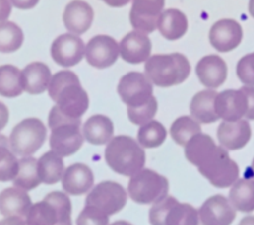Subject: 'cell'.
Here are the masks:
<instances>
[{"instance_id": "ab89813d", "label": "cell", "mask_w": 254, "mask_h": 225, "mask_svg": "<svg viewBox=\"0 0 254 225\" xmlns=\"http://www.w3.org/2000/svg\"><path fill=\"white\" fill-rule=\"evenodd\" d=\"M12 4L9 0H0V21L7 20L11 16Z\"/></svg>"}, {"instance_id": "1f68e13d", "label": "cell", "mask_w": 254, "mask_h": 225, "mask_svg": "<svg viewBox=\"0 0 254 225\" xmlns=\"http://www.w3.org/2000/svg\"><path fill=\"white\" fill-rule=\"evenodd\" d=\"M19 171V160L12 151L9 138L0 134V182L13 180Z\"/></svg>"}, {"instance_id": "3957f363", "label": "cell", "mask_w": 254, "mask_h": 225, "mask_svg": "<svg viewBox=\"0 0 254 225\" xmlns=\"http://www.w3.org/2000/svg\"><path fill=\"white\" fill-rule=\"evenodd\" d=\"M48 125L52 130L49 146L63 158L75 154L82 147L85 138L81 130V118L64 114L56 105L49 111Z\"/></svg>"}, {"instance_id": "4fadbf2b", "label": "cell", "mask_w": 254, "mask_h": 225, "mask_svg": "<svg viewBox=\"0 0 254 225\" xmlns=\"http://www.w3.org/2000/svg\"><path fill=\"white\" fill-rule=\"evenodd\" d=\"M119 44L111 36H94L86 44L85 57L91 67L105 69L117 63L119 57Z\"/></svg>"}, {"instance_id": "7dc6e473", "label": "cell", "mask_w": 254, "mask_h": 225, "mask_svg": "<svg viewBox=\"0 0 254 225\" xmlns=\"http://www.w3.org/2000/svg\"><path fill=\"white\" fill-rule=\"evenodd\" d=\"M111 225H132V224H130V223L125 222V220H119V222L113 223V224H111Z\"/></svg>"}, {"instance_id": "30bf717a", "label": "cell", "mask_w": 254, "mask_h": 225, "mask_svg": "<svg viewBox=\"0 0 254 225\" xmlns=\"http://www.w3.org/2000/svg\"><path fill=\"white\" fill-rule=\"evenodd\" d=\"M86 206H93L111 216L121 212L127 203V192L119 183L106 180L101 182L86 198Z\"/></svg>"}, {"instance_id": "2e32d148", "label": "cell", "mask_w": 254, "mask_h": 225, "mask_svg": "<svg viewBox=\"0 0 254 225\" xmlns=\"http://www.w3.org/2000/svg\"><path fill=\"white\" fill-rule=\"evenodd\" d=\"M242 36V27L236 20L222 19L216 21L210 28L209 41L216 51L226 53L241 44Z\"/></svg>"}, {"instance_id": "44dd1931", "label": "cell", "mask_w": 254, "mask_h": 225, "mask_svg": "<svg viewBox=\"0 0 254 225\" xmlns=\"http://www.w3.org/2000/svg\"><path fill=\"white\" fill-rule=\"evenodd\" d=\"M196 75L206 89H217L225 82L228 67L220 56L208 55L197 63Z\"/></svg>"}, {"instance_id": "f35d334b", "label": "cell", "mask_w": 254, "mask_h": 225, "mask_svg": "<svg viewBox=\"0 0 254 225\" xmlns=\"http://www.w3.org/2000/svg\"><path fill=\"white\" fill-rule=\"evenodd\" d=\"M241 90L244 91V94L248 98V111H246L245 118L254 121V86L245 85V86L241 87Z\"/></svg>"}, {"instance_id": "d6a6232c", "label": "cell", "mask_w": 254, "mask_h": 225, "mask_svg": "<svg viewBox=\"0 0 254 225\" xmlns=\"http://www.w3.org/2000/svg\"><path fill=\"white\" fill-rule=\"evenodd\" d=\"M198 133H201V125L192 115L190 117L184 115V117L175 119L170 129L171 137L180 146H186L190 138H193Z\"/></svg>"}, {"instance_id": "f6af8a7d", "label": "cell", "mask_w": 254, "mask_h": 225, "mask_svg": "<svg viewBox=\"0 0 254 225\" xmlns=\"http://www.w3.org/2000/svg\"><path fill=\"white\" fill-rule=\"evenodd\" d=\"M238 225H254V216H246L242 219Z\"/></svg>"}, {"instance_id": "5bb4252c", "label": "cell", "mask_w": 254, "mask_h": 225, "mask_svg": "<svg viewBox=\"0 0 254 225\" xmlns=\"http://www.w3.org/2000/svg\"><path fill=\"white\" fill-rule=\"evenodd\" d=\"M166 0H132L130 23L135 31L152 33L158 28Z\"/></svg>"}, {"instance_id": "7402d4cb", "label": "cell", "mask_w": 254, "mask_h": 225, "mask_svg": "<svg viewBox=\"0 0 254 225\" xmlns=\"http://www.w3.org/2000/svg\"><path fill=\"white\" fill-rule=\"evenodd\" d=\"M61 182L66 194L79 196L93 188L94 175L89 166L83 163H74L65 170Z\"/></svg>"}, {"instance_id": "9c48e42d", "label": "cell", "mask_w": 254, "mask_h": 225, "mask_svg": "<svg viewBox=\"0 0 254 225\" xmlns=\"http://www.w3.org/2000/svg\"><path fill=\"white\" fill-rule=\"evenodd\" d=\"M148 219L151 225H198V211L190 204L166 196L152 206Z\"/></svg>"}, {"instance_id": "e0dca14e", "label": "cell", "mask_w": 254, "mask_h": 225, "mask_svg": "<svg viewBox=\"0 0 254 225\" xmlns=\"http://www.w3.org/2000/svg\"><path fill=\"white\" fill-rule=\"evenodd\" d=\"M152 44L147 33L132 31L119 43V55L128 64H142L150 59Z\"/></svg>"}, {"instance_id": "4316f807", "label": "cell", "mask_w": 254, "mask_h": 225, "mask_svg": "<svg viewBox=\"0 0 254 225\" xmlns=\"http://www.w3.org/2000/svg\"><path fill=\"white\" fill-rule=\"evenodd\" d=\"M158 29L164 39L179 40L187 33L188 29V19L187 16L179 9L168 8L162 12L158 20Z\"/></svg>"}, {"instance_id": "52a82bcc", "label": "cell", "mask_w": 254, "mask_h": 225, "mask_svg": "<svg viewBox=\"0 0 254 225\" xmlns=\"http://www.w3.org/2000/svg\"><path fill=\"white\" fill-rule=\"evenodd\" d=\"M170 183L166 176L142 168L128 182V196L138 204H155L168 196Z\"/></svg>"}, {"instance_id": "ba28073f", "label": "cell", "mask_w": 254, "mask_h": 225, "mask_svg": "<svg viewBox=\"0 0 254 225\" xmlns=\"http://www.w3.org/2000/svg\"><path fill=\"white\" fill-rule=\"evenodd\" d=\"M47 127L39 118H25L16 125L9 135L12 151L20 156H32L43 147Z\"/></svg>"}, {"instance_id": "d6986e66", "label": "cell", "mask_w": 254, "mask_h": 225, "mask_svg": "<svg viewBox=\"0 0 254 225\" xmlns=\"http://www.w3.org/2000/svg\"><path fill=\"white\" fill-rule=\"evenodd\" d=\"M252 137V129L248 121H224L217 129L218 142L224 149L230 151L241 150L248 145Z\"/></svg>"}, {"instance_id": "e575fe53", "label": "cell", "mask_w": 254, "mask_h": 225, "mask_svg": "<svg viewBox=\"0 0 254 225\" xmlns=\"http://www.w3.org/2000/svg\"><path fill=\"white\" fill-rule=\"evenodd\" d=\"M167 138L166 127L159 121H150L140 126L138 131V142L143 149H156Z\"/></svg>"}, {"instance_id": "c3c4849f", "label": "cell", "mask_w": 254, "mask_h": 225, "mask_svg": "<svg viewBox=\"0 0 254 225\" xmlns=\"http://www.w3.org/2000/svg\"><path fill=\"white\" fill-rule=\"evenodd\" d=\"M252 170H253V174H254V159H253V162H252Z\"/></svg>"}, {"instance_id": "bcb514c9", "label": "cell", "mask_w": 254, "mask_h": 225, "mask_svg": "<svg viewBox=\"0 0 254 225\" xmlns=\"http://www.w3.org/2000/svg\"><path fill=\"white\" fill-rule=\"evenodd\" d=\"M249 13L254 19V0H249Z\"/></svg>"}, {"instance_id": "484cf974", "label": "cell", "mask_w": 254, "mask_h": 225, "mask_svg": "<svg viewBox=\"0 0 254 225\" xmlns=\"http://www.w3.org/2000/svg\"><path fill=\"white\" fill-rule=\"evenodd\" d=\"M82 134L85 141L91 145L101 146L110 142L114 134V125L106 115H91L82 126Z\"/></svg>"}, {"instance_id": "b9f144b4", "label": "cell", "mask_w": 254, "mask_h": 225, "mask_svg": "<svg viewBox=\"0 0 254 225\" xmlns=\"http://www.w3.org/2000/svg\"><path fill=\"white\" fill-rule=\"evenodd\" d=\"M8 119H9V111L8 107L3 102H0V131L7 126Z\"/></svg>"}, {"instance_id": "83f0119b", "label": "cell", "mask_w": 254, "mask_h": 225, "mask_svg": "<svg viewBox=\"0 0 254 225\" xmlns=\"http://www.w3.org/2000/svg\"><path fill=\"white\" fill-rule=\"evenodd\" d=\"M37 168L41 182L45 184H56L59 183L65 172V164L61 155L53 150L48 151L37 159Z\"/></svg>"}, {"instance_id": "60d3db41", "label": "cell", "mask_w": 254, "mask_h": 225, "mask_svg": "<svg viewBox=\"0 0 254 225\" xmlns=\"http://www.w3.org/2000/svg\"><path fill=\"white\" fill-rule=\"evenodd\" d=\"M13 7L19 9H31L35 5H37L40 0H9Z\"/></svg>"}, {"instance_id": "4dcf8cb0", "label": "cell", "mask_w": 254, "mask_h": 225, "mask_svg": "<svg viewBox=\"0 0 254 225\" xmlns=\"http://www.w3.org/2000/svg\"><path fill=\"white\" fill-rule=\"evenodd\" d=\"M41 179L37 168V159L33 156H23L19 160V171L16 178L13 179L15 187H19L21 190L31 191L40 186Z\"/></svg>"}, {"instance_id": "9a60e30c", "label": "cell", "mask_w": 254, "mask_h": 225, "mask_svg": "<svg viewBox=\"0 0 254 225\" xmlns=\"http://www.w3.org/2000/svg\"><path fill=\"white\" fill-rule=\"evenodd\" d=\"M236 219V208L222 195L210 196L198 210V225H230Z\"/></svg>"}, {"instance_id": "d4e9b609", "label": "cell", "mask_w": 254, "mask_h": 225, "mask_svg": "<svg viewBox=\"0 0 254 225\" xmlns=\"http://www.w3.org/2000/svg\"><path fill=\"white\" fill-rule=\"evenodd\" d=\"M52 73L47 64L31 63L23 69V86L28 94H41L48 90Z\"/></svg>"}, {"instance_id": "ffe728a7", "label": "cell", "mask_w": 254, "mask_h": 225, "mask_svg": "<svg viewBox=\"0 0 254 225\" xmlns=\"http://www.w3.org/2000/svg\"><path fill=\"white\" fill-rule=\"evenodd\" d=\"M94 19V11L89 3L83 0H73L66 4L64 9V25L74 35H82L91 27Z\"/></svg>"}, {"instance_id": "7a4b0ae2", "label": "cell", "mask_w": 254, "mask_h": 225, "mask_svg": "<svg viewBox=\"0 0 254 225\" xmlns=\"http://www.w3.org/2000/svg\"><path fill=\"white\" fill-rule=\"evenodd\" d=\"M48 93L64 114L81 118L87 111L89 97L73 72L61 71L52 75Z\"/></svg>"}, {"instance_id": "f546056e", "label": "cell", "mask_w": 254, "mask_h": 225, "mask_svg": "<svg viewBox=\"0 0 254 225\" xmlns=\"http://www.w3.org/2000/svg\"><path fill=\"white\" fill-rule=\"evenodd\" d=\"M23 91V72L15 65H0V95L15 98Z\"/></svg>"}, {"instance_id": "cb8c5ba5", "label": "cell", "mask_w": 254, "mask_h": 225, "mask_svg": "<svg viewBox=\"0 0 254 225\" xmlns=\"http://www.w3.org/2000/svg\"><path fill=\"white\" fill-rule=\"evenodd\" d=\"M218 93L214 89H205L198 91L190 101V115L200 123H213L217 122L218 115L216 111V97Z\"/></svg>"}, {"instance_id": "6da1fadb", "label": "cell", "mask_w": 254, "mask_h": 225, "mask_svg": "<svg viewBox=\"0 0 254 225\" xmlns=\"http://www.w3.org/2000/svg\"><path fill=\"white\" fill-rule=\"evenodd\" d=\"M187 160L197 167L198 172L213 187L228 188L238 180L240 168L228 150L217 146L212 137L198 133L184 146Z\"/></svg>"}, {"instance_id": "5b68a950", "label": "cell", "mask_w": 254, "mask_h": 225, "mask_svg": "<svg viewBox=\"0 0 254 225\" xmlns=\"http://www.w3.org/2000/svg\"><path fill=\"white\" fill-rule=\"evenodd\" d=\"M144 75L155 86H175L190 77V64L182 53L154 55L146 61Z\"/></svg>"}, {"instance_id": "7c38bea8", "label": "cell", "mask_w": 254, "mask_h": 225, "mask_svg": "<svg viewBox=\"0 0 254 225\" xmlns=\"http://www.w3.org/2000/svg\"><path fill=\"white\" fill-rule=\"evenodd\" d=\"M85 43L78 35L64 33L52 43L51 56L57 65L64 68L74 67L85 57Z\"/></svg>"}, {"instance_id": "ac0fdd59", "label": "cell", "mask_w": 254, "mask_h": 225, "mask_svg": "<svg viewBox=\"0 0 254 225\" xmlns=\"http://www.w3.org/2000/svg\"><path fill=\"white\" fill-rule=\"evenodd\" d=\"M216 111L218 118L224 121L233 122L242 119L248 111V98L241 89L221 91L216 97Z\"/></svg>"}, {"instance_id": "8fae6325", "label": "cell", "mask_w": 254, "mask_h": 225, "mask_svg": "<svg viewBox=\"0 0 254 225\" xmlns=\"http://www.w3.org/2000/svg\"><path fill=\"white\" fill-rule=\"evenodd\" d=\"M154 86L148 77L139 72H130L119 79L118 94L127 107H138L152 97Z\"/></svg>"}, {"instance_id": "8992f818", "label": "cell", "mask_w": 254, "mask_h": 225, "mask_svg": "<svg viewBox=\"0 0 254 225\" xmlns=\"http://www.w3.org/2000/svg\"><path fill=\"white\" fill-rule=\"evenodd\" d=\"M25 219L27 225H73L70 199L64 192L53 191L33 204Z\"/></svg>"}, {"instance_id": "d590c367", "label": "cell", "mask_w": 254, "mask_h": 225, "mask_svg": "<svg viewBox=\"0 0 254 225\" xmlns=\"http://www.w3.org/2000/svg\"><path fill=\"white\" fill-rule=\"evenodd\" d=\"M158 111V101L154 95L151 97V99L147 103L138 107H127V115L128 119L134 125H139L142 126L144 123L152 121V118Z\"/></svg>"}, {"instance_id": "ee69618b", "label": "cell", "mask_w": 254, "mask_h": 225, "mask_svg": "<svg viewBox=\"0 0 254 225\" xmlns=\"http://www.w3.org/2000/svg\"><path fill=\"white\" fill-rule=\"evenodd\" d=\"M103 3H106L107 5H110V7L114 8H121L125 7L127 3H130L131 0H102Z\"/></svg>"}, {"instance_id": "f1b7e54d", "label": "cell", "mask_w": 254, "mask_h": 225, "mask_svg": "<svg viewBox=\"0 0 254 225\" xmlns=\"http://www.w3.org/2000/svg\"><path fill=\"white\" fill-rule=\"evenodd\" d=\"M229 202L240 212H253L254 211V180L253 179H240L234 183L229 191Z\"/></svg>"}, {"instance_id": "74e56055", "label": "cell", "mask_w": 254, "mask_h": 225, "mask_svg": "<svg viewBox=\"0 0 254 225\" xmlns=\"http://www.w3.org/2000/svg\"><path fill=\"white\" fill-rule=\"evenodd\" d=\"M236 72H237L238 79L244 85L254 86V53H249L241 57L237 64Z\"/></svg>"}, {"instance_id": "836d02e7", "label": "cell", "mask_w": 254, "mask_h": 225, "mask_svg": "<svg viewBox=\"0 0 254 225\" xmlns=\"http://www.w3.org/2000/svg\"><path fill=\"white\" fill-rule=\"evenodd\" d=\"M24 33L17 24L12 21H0V52L12 53L21 48Z\"/></svg>"}, {"instance_id": "277c9868", "label": "cell", "mask_w": 254, "mask_h": 225, "mask_svg": "<svg viewBox=\"0 0 254 225\" xmlns=\"http://www.w3.org/2000/svg\"><path fill=\"white\" fill-rule=\"evenodd\" d=\"M105 160L117 174L132 176L144 167L146 152L136 139L128 135H117L107 143Z\"/></svg>"}, {"instance_id": "7bdbcfd3", "label": "cell", "mask_w": 254, "mask_h": 225, "mask_svg": "<svg viewBox=\"0 0 254 225\" xmlns=\"http://www.w3.org/2000/svg\"><path fill=\"white\" fill-rule=\"evenodd\" d=\"M0 225H27V222H24V219L19 216H7L0 220Z\"/></svg>"}, {"instance_id": "8d00e7d4", "label": "cell", "mask_w": 254, "mask_h": 225, "mask_svg": "<svg viewBox=\"0 0 254 225\" xmlns=\"http://www.w3.org/2000/svg\"><path fill=\"white\" fill-rule=\"evenodd\" d=\"M75 225H109V215L93 206H86L77 218Z\"/></svg>"}, {"instance_id": "603a6c76", "label": "cell", "mask_w": 254, "mask_h": 225, "mask_svg": "<svg viewBox=\"0 0 254 225\" xmlns=\"http://www.w3.org/2000/svg\"><path fill=\"white\" fill-rule=\"evenodd\" d=\"M32 200L25 190L19 187L5 188L0 192V214L4 218L7 216H19L27 218L28 212L32 208Z\"/></svg>"}]
</instances>
